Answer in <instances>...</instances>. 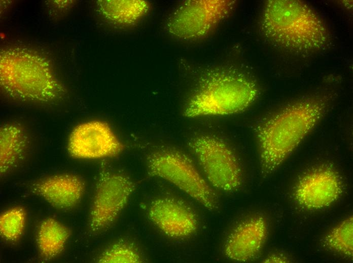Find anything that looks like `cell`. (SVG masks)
I'll list each match as a JSON object with an SVG mask.
<instances>
[{
	"instance_id": "17",
	"label": "cell",
	"mask_w": 353,
	"mask_h": 263,
	"mask_svg": "<svg viewBox=\"0 0 353 263\" xmlns=\"http://www.w3.org/2000/svg\"><path fill=\"white\" fill-rule=\"evenodd\" d=\"M327 248L348 258L353 256V218L350 215L333 228L323 239Z\"/></svg>"
},
{
	"instance_id": "5",
	"label": "cell",
	"mask_w": 353,
	"mask_h": 263,
	"mask_svg": "<svg viewBox=\"0 0 353 263\" xmlns=\"http://www.w3.org/2000/svg\"><path fill=\"white\" fill-rule=\"evenodd\" d=\"M145 161L150 177L170 183L209 210L219 208L217 195L184 152L172 147L161 146L148 153Z\"/></svg>"
},
{
	"instance_id": "20",
	"label": "cell",
	"mask_w": 353,
	"mask_h": 263,
	"mask_svg": "<svg viewBox=\"0 0 353 263\" xmlns=\"http://www.w3.org/2000/svg\"><path fill=\"white\" fill-rule=\"evenodd\" d=\"M263 262H290V259L286 256L280 254H272L265 258Z\"/></svg>"
},
{
	"instance_id": "16",
	"label": "cell",
	"mask_w": 353,
	"mask_h": 263,
	"mask_svg": "<svg viewBox=\"0 0 353 263\" xmlns=\"http://www.w3.org/2000/svg\"><path fill=\"white\" fill-rule=\"evenodd\" d=\"M100 13L117 25L135 24L148 11V2L142 0H104L97 2Z\"/></svg>"
},
{
	"instance_id": "4",
	"label": "cell",
	"mask_w": 353,
	"mask_h": 263,
	"mask_svg": "<svg viewBox=\"0 0 353 263\" xmlns=\"http://www.w3.org/2000/svg\"><path fill=\"white\" fill-rule=\"evenodd\" d=\"M0 82L7 95L21 101L49 103L62 98L66 91L46 58L19 48L1 52Z\"/></svg>"
},
{
	"instance_id": "9",
	"label": "cell",
	"mask_w": 353,
	"mask_h": 263,
	"mask_svg": "<svg viewBox=\"0 0 353 263\" xmlns=\"http://www.w3.org/2000/svg\"><path fill=\"white\" fill-rule=\"evenodd\" d=\"M67 148L72 157L94 159L116 156L124 150L125 145L107 122L92 120L73 129Z\"/></svg>"
},
{
	"instance_id": "14",
	"label": "cell",
	"mask_w": 353,
	"mask_h": 263,
	"mask_svg": "<svg viewBox=\"0 0 353 263\" xmlns=\"http://www.w3.org/2000/svg\"><path fill=\"white\" fill-rule=\"evenodd\" d=\"M29 139L18 123H5L0 127V171L4 176L17 167L24 159Z\"/></svg>"
},
{
	"instance_id": "15",
	"label": "cell",
	"mask_w": 353,
	"mask_h": 263,
	"mask_svg": "<svg viewBox=\"0 0 353 263\" xmlns=\"http://www.w3.org/2000/svg\"><path fill=\"white\" fill-rule=\"evenodd\" d=\"M70 235V229L57 220L52 217L43 220L36 233L41 260L47 262L59 255L63 251Z\"/></svg>"
},
{
	"instance_id": "3",
	"label": "cell",
	"mask_w": 353,
	"mask_h": 263,
	"mask_svg": "<svg viewBox=\"0 0 353 263\" xmlns=\"http://www.w3.org/2000/svg\"><path fill=\"white\" fill-rule=\"evenodd\" d=\"M256 82L232 68L216 67L204 71L184 110L188 118L232 115L244 111L258 98Z\"/></svg>"
},
{
	"instance_id": "18",
	"label": "cell",
	"mask_w": 353,
	"mask_h": 263,
	"mask_svg": "<svg viewBox=\"0 0 353 263\" xmlns=\"http://www.w3.org/2000/svg\"><path fill=\"white\" fill-rule=\"evenodd\" d=\"M99 263H140L143 261L141 253L134 244L120 239L107 247L97 257Z\"/></svg>"
},
{
	"instance_id": "13",
	"label": "cell",
	"mask_w": 353,
	"mask_h": 263,
	"mask_svg": "<svg viewBox=\"0 0 353 263\" xmlns=\"http://www.w3.org/2000/svg\"><path fill=\"white\" fill-rule=\"evenodd\" d=\"M29 189L54 207L68 210L81 200L85 183L82 178L74 174H58L35 181L30 184Z\"/></svg>"
},
{
	"instance_id": "19",
	"label": "cell",
	"mask_w": 353,
	"mask_h": 263,
	"mask_svg": "<svg viewBox=\"0 0 353 263\" xmlns=\"http://www.w3.org/2000/svg\"><path fill=\"white\" fill-rule=\"evenodd\" d=\"M26 211L22 206H15L0 215V234L5 240L15 242L21 237L26 224Z\"/></svg>"
},
{
	"instance_id": "2",
	"label": "cell",
	"mask_w": 353,
	"mask_h": 263,
	"mask_svg": "<svg viewBox=\"0 0 353 263\" xmlns=\"http://www.w3.org/2000/svg\"><path fill=\"white\" fill-rule=\"evenodd\" d=\"M260 28L271 42L296 54L323 51L331 42L330 33L322 18L299 1H268L260 18Z\"/></svg>"
},
{
	"instance_id": "10",
	"label": "cell",
	"mask_w": 353,
	"mask_h": 263,
	"mask_svg": "<svg viewBox=\"0 0 353 263\" xmlns=\"http://www.w3.org/2000/svg\"><path fill=\"white\" fill-rule=\"evenodd\" d=\"M343 186L338 172L324 164L301 176L296 183L292 196L296 203L306 210L327 207L341 196Z\"/></svg>"
},
{
	"instance_id": "11",
	"label": "cell",
	"mask_w": 353,
	"mask_h": 263,
	"mask_svg": "<svg viewBox=\"0 0 353 263\" xmlns=\"http://www.w3.org/2000/svg\"><path fill=\"white\" fill-rule=\"evenodd\" d=\"M148 216L165 235L173 239L193 234L198 227L194 211L182 201L169 197L156 198L149 204Z\"/></svg>"
},
{
	"instance_id": "12",
	"label": "cell",
	"mask_w": 353,
	"mask_h": 263,
	"mask_svg": "<svg viewBox=\"0 0 353 263\" xmlns=\"http://www.w3.org/2000/svg\"><path fill=\"white\" fill-rule=\"evenodd\" d=\"M267 235V225L262 216L248 218L234 227L226 237L223 253L230 260L245 262L260 252Z\"/></svg>"
},
{
	"instance_id": "7",
	"label": "cell",
	"mask_w": 353,
	"mask_h": 263,
	"mask_svg": "<svg viewBox=\"0 0 353 263\" xmlns=\"http://www.w3.org/2000/svg\"><path fill=\"white\" fill-rule=\"evenodd\" d=\"M188 145L213 187L226 192H234L240 187L241 167L235 153L225 142L215 136L203 134L191 138Z\"/></svg>"
},
{
	"instance_id": "1",
	"label": "cell",
	"mask_w": 353,
	"mask_h": 263,
	"mask_svg": "<svg viewBox=\"0 0 353 263\" xmlns=\"http://www.w3.org/2000/svg\"><path fill=\"white\" fill-rule=\"evenodd\" d=\"M331 94L307 96L259 121L254 127L261 174L274 172L326 114Z\"/></svg>"
},
{
	"instance_id": "6",
	"label": "cell",
	"mask_w": 353,
	"mask_h": 263,
	"mask_svg": "<svg viewBox=\"0 0 353 263\" xmlns=\"http://www.w3.org/2000/svg\"><path fill=\"white\" fill-rule=\"evenodd\" d=\"M135 188L128 175L112 168L105 161L101 163L88 216L91 235L101 233L114 223Z\"/></svg>"
},
{
	"instance_id": "8",
	"label": "cell",
	"mask_w": 353,
	"mask_h": 263,
	"mask_svg": "<svg viewBox=\"0 0 353 263\" xmlns=\"http://www.w3.org/2000/svg\"><path fill=\"white\" fill-rule=\"evenodd\" d=\"M229 0H189L180 4L166 23L168 31L186 40L202 38L228 17L235 7Z\"/></svg>"
}]
</instances>
